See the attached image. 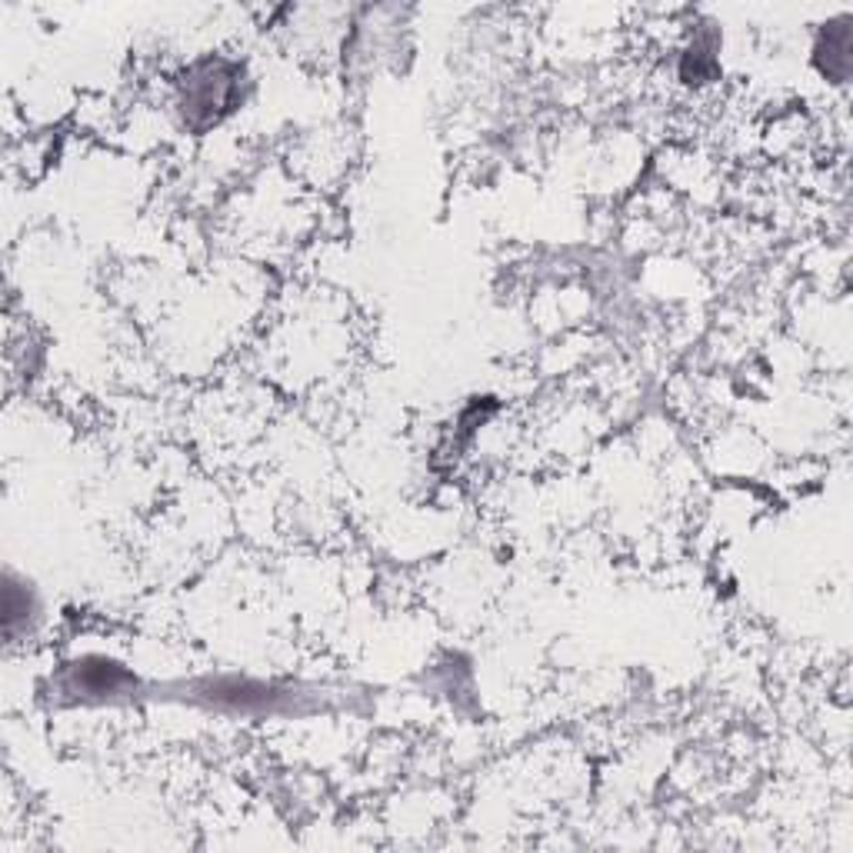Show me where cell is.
Returning a JSON list of instances; mask_svg holds the SVG:
<instances>
[{"mask_svg": "<svg viewBox=\"0 0 853 853\" xmlns=\"http://www.w3.org/2000/svg\"><path fill=\"white\" fill-rule=\"evenodd\" d=\"M124 684H130V676L107 660H83L73 667V687L83 694H117Z\"/></svg>", "mask_w": 853, "mask_h": 853, "instance_id": "6da1fadb", "label": "cell"}]
</instances>
